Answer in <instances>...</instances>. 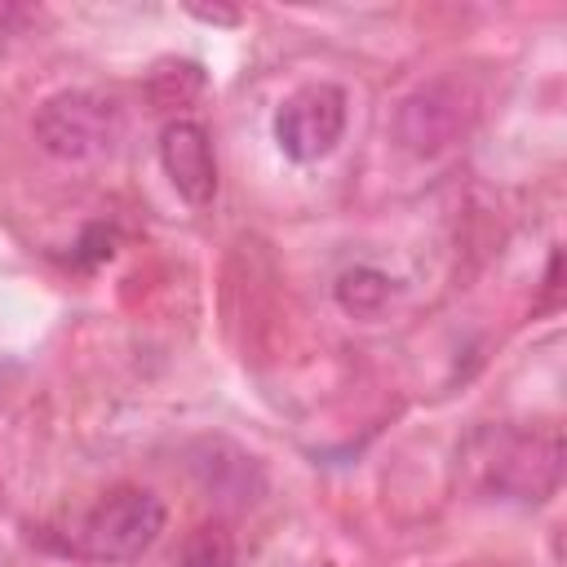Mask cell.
<instances>
[{
	"label": "cell",
	"mask_w": 567,
	"mask_h": 567,
	"mask_svg": "<svg viewBox=\"0 0 567 567\" xmlns=\"http://www.w3.org/2000/svg\"><path fill=\"white\" fill-rule=\"evenodd\" d=\"M332 297L350 319H377L394 301V279L381 266H346L332 284Z\"/></svg>",
	"instance_id": "cell-8"
},
{
	"label": "cell",
	"mask_w": 567,
	"mask_h": 567,
	"mask_svg": "<svg viewBox=\"0 0 567 567\" xmlns=\"http://www.w3.org/2000/svg\"><path fill=\"white\" fill-rule=\"evenodd\" d=\"M168 509L151 487L120 483L106 496L93 501V509L80 518L75 549L93 563H137L164 532Z\"/></svg>",
	"instance_id": "cell-3"
},
{
	"label": "cell",
	"mask_w": 567,
	"mask_h": 567,
	"mask_svg": "<svg viewBox=\"0 0 567 567\" xmlns=\"http://www.w3.org/2000/svg\"><path fill=\"white\" fill-rule=\"evenodd\" d=\"M182 567H235V536L221 518L199 523L182 545Z\"/></svg>",
	"instance_id": "cell-9"
},
{
	"label": "cell",
	"mask_w": 567,
	"mask_h": 567,
	"mask_svg": "<svg viewBox=\"0 0 567 567\" xmlns=\"http://www.w3.org/2000/svg\"><path fill=\"white\" fill-rule=\"evenodd\" d=\"M350 97L332 80H310L292 89L275 111V142L292 164H319L346 137Z\"/></svg>",
	"instance_id": "cell-4"
},
{
	"label": "cell",
	"mask_w": 567,
	"mask_h": 567,
	"mask_svg": "<svg viewBox=\"0 0 567 567\" xmlns=\"http://www.w3.org/2000/svg\"><path fill=\"white\" fill-rule=\"evenodd\" d=\"M159 164L164 177L173 182V190L186 204H208L217 195V155H213V137L199 120H168L159 133Z\"/></svg>",
	"instance_id": "cell-7"
},
{
	"label": "cell",
	"mask_w": 567,
	"mask_h": 567,
	"mask_svg": "<svg viewBox=\"0 0 567 567\" xmlns=\"http://www.w3.org/2000/svg\"><path fill=\"white\" fill-rule=\"evenodd\" d=\"M128 115L120 97L97 89H62L35 111V142L62 164H97L120 151Z\"/></svg>",
	"instance_id": "cell-2"
},
{
	"label": "cell",
	"mask_w": 567,
	"mask_h": 567,
	"mask_svg": "<svg viewBox=\"0 0 567 567\" xmlns=\"http://www.w3.org/2000/svg\"><path fill=\"white\" fill-rule=\"evenodd\" d=\"M478 483L483 492L518 505H540L563 478V434L558 425H509L478 439Z\"/></svg>",
	"instance_id": "cell-1"
},
{
	"label": "cell",
	"mask_w": 567,
	"mask_h": 567,
	"mask_svg": "<svg viewBox=\"0 0 567 567\" xmlns=\"http://www.w3.org/2000/svg\"><path fill=\"white\" fill-rule=\"evenodd\" d=\"M190 483L221 509H248L266 496V465L226 434H199L182 452Z\"/></svg>",
	"instance_id": "cell-5"
},
{
	"label": "cell",
	"mask_w": 567,
	"mask_h": 567,
	"mask_svg": "<svg viewBox=\"0 0 567 567\" xmlns=\"http://www.w3.org/2000/svg\"><path fill=\"white\" fill-rule=\"evenodd\" d=\"M465 128V93L452 80H430L421 89H412L399 111H394V137L403 151L430 159L439 151H447L456 142V133Z\"/></svg>",
	"instance_id": "cell-6"
},
{
	"label": "cell",
	"mask_w": 567,
	"mask_h": 567,
	"mask_svg": "<svg viewBox=\"0 0 567 567\" xmlns=\"http://www.w3.org/2000/svg\"><path fill=\"white\" fill-rule=\"evenodd\" d=\"M199 89H204L199 62H159L151 71V97H155V106H182Z\"/></svg>",
	"instance_id": "cell-10"
},
{
	"label": "cell",
	"mask_w": 567,
	"mask_h": 567,
	"mask_svg": "<svg viewBox=\"0 0 567 567\" xmlns=\"http://www.w3.org/2000/svg\"><path fill=\"white\" fill-rule=\"evenodd\" d=\"M195 18H204V22H235V13L230 9H190Z\"/></svg>",
	"instance_id": "cell-11"
}]
</instances>
